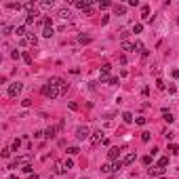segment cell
Masks as SVG:
<instances>
[{"mask_svg":"<svg viewBox=\"0 0 179 179\" xmlns=\"http://www.w3.org/2000/svg\"><path fill=\"white\" fill-rule=\"evenodd\" d=\"M78 42H82V44H89L91 38H89V36H78Z\"/></svg>","mask_w":179,"mask_h":179,"instance_id":"35","label":"cell"},{"mask_svg":"<svg viewBox=\"0 0 179 179\" xmlns=\"http://www.w3.org/2000/svg\"><path fill=\"white\" fill-rule=\"evenodd\" d=\"M57 17H61V19H70V17H72V11H70L68 7H63V9H59V11H57Z\"/></svg>","mask_w":179,"mask_h":179,"instance_id":"8","label":"cell"},{"mask_svg":"<svg viewBox=\"0 0 179 179\" xmlns=\"http://www.w3.org/2000/svg\"><path fill=\"white\" fill-rule=\"evenodd\" d=\"M11 57H13V59H19L21 53H19V51H13V53H11Z\"/></svg>","mask_w":179,"mask_h":179,"instance_id":"44","label":"cell"},{"mask_svg":"<svg viewBox=\"0 0 179 179\" xmlns=\"http://www.w3.org/2000/svg\"><path fill=\"white\" fill-rule=\"evenodd\" d=\"M166 164H169V156H162V158L158 160V166H160V169H164Z\"/></svg>","mask_w":179,"mask_h":179,"instance_id":"23","label":"cell"},{"mask_svg":"<svg viewBox=\"0 0 179 179\" xmlns=\"http://www.w3.org/2000/svg\"><path fill=\"white\" fill-rule=\"evenodd\" d=\"M110 7H112L110 0H99V9H110Z\"/></svg>","mask_w":179,"mask_h":179,"instance_id":"26","label":"cell"},{"mask_svg":"<svg viewBox=\"0 0 179 179\" xmlns=\"http://www.w3.org/2000/svg\"><path fill=\"white\" fill-rule=\"evenodd\" d=\"M152 158H154V156H143V158H141V162H143L145 166H150V164H152Z\"/></svg>","mask_w":179,"mask_h":179,"instance_id":"34","label":"cell"},{"mask_svg":"<svg viewBox=\"0 0 179 179\" xmlns=\"http://www.w3.org/2000/svg\"><path fill=\"white\" fill-rule=\"evenodd\" d=\"M141 30H143V23H135L133 25V34H139Z\"/></svg>","mask_w":179,"mask_h":179,"instance_id":"31","label":"cell"},{"mask_svg":"<svg viewBox=\"0 0 179 179\" xmlns=\"http://www.w3.org/2000/svg\"><path fill=\"white\" fill-rule=\"evenodd\" d=\"M7 179H17V175H11V177H7Z\"/></svg>","mask_w":179,"mask_h":179,"instance_id":"47","label":"cell"},{"mask_svg":"<svg viewBox=\"0 0 179 179\" xmlns=\"http://www.w3.org/2000/svg\"><path fill=\"white\" fill-rule=\"evenodd\" d=\"M30 179H38V175H32V177H30Z\"/></svg>","mask_w":179,"mask_h":179,"instance_id":"48","label":"cell"},{"mask_svg":"<svg viewBox=\"0 0 179 179\" xmlns=\"http://www.w3.org/2000/svg\"><path fill=\"white\" fill-rule=\"evenodd\" d=\"M23 61H25V63H32V57L28 55V53H23Z\"/></svg>","mask_w":179,"mask_h":179,"instance_id":"45","label":"cell"},{"mask_svg":"<svg viewBox=\"0 0 179 179\" xmlns=\"http://www.w3.org/2000/svg\"><path fill=\"white\" fill-rule=\"evenodd\" d=\"M145 122H148V120H145V118H135V124H139V127H143Z\"/></svg>","mask_w":179,"mask_h":179,"instance_id":"36","label":"cell"},{"mask_svg":"<svg viewBox=\"0 0 179 179\" xmlns=\"http://www.w3.org/2000/svg\"><path fill=\"white\" fill-rule=\"evenodd\" d=\"M53 4H55L53 0H44V2H40V7L42 9H53Z\"/></svg>","mask_w":179,"mask_h":179,"instance_id":"27","label":"cell"},{"mask_svg":"<svg viewBox=\"0 0 179 179\" xmlns=\"http://www.w3.org/2000/svg\"><path fill=\"white\" fill-rule=\"evenodd\" d=\"M133 162H135V154H133V152H131V154H127V156L122 158V164H133Z\"/></svg>","mask_w":179,"mask_h":179,"instance_id":"16","label":"cell"},{"mask_svg":"<svg viewBox=\"0 0 179 179\" xmlns=\"http://www.w3.org/2000/svg\"><path fill=\"white\" fill-rule=\"evenodd\" d=\"M36 17H38V15H28V17H25V25H32L36 21Z\"/></svg>","mask_w":179,"mask_h":179,"instance_id":"28","label":"cell"},{"mask_svg":"<svg viewBox=\"0 0 179 179\" xmlns=\"http://www.w3.org/2000/svg\"><path fill=\"white\" fill-rule=\"evenodd\" d=\"M42 95L44 97H48V99H55V97H59L61 95V89H57V86H53V84H44L42 86Z\"/></svg>","mask_w":179,"mask_h":179,"instance_id":"1","label":"cell"},{"mask_svg":"<svg viewBox=\"0 0 179 179\" xmlns=\"http://www.w3.org/2000/svg\"><path fill=\"white\" fill-rule=\"evenodd\" d=\"M11 32H15V30H13V28H11V25H9V23H2V34H4V36H9V34H11Z\"/></svg>","mask_w":179,"mask_h":179,"instance_id":"22","label":"cell"},{"mask_svg":"<svg viewBox=\"0 0 179 179\" xmlns=\"http://www.w3.org/2000/svg\"><path fill=\"white\" fill-rule=\"evenodd\" d=\"M169 152L171 154H179V145L177 143H169Z\"/></svg>","mask_w":179,"mask_h":179,"instance_id":"25","label":"cell"},{"mask_svg":"<svg viewBox=\"0 0 179 179\" xmlns=\"http://www.w3.org/2000/svg\"><path fill=\"white\" fill-rule=\"evenodd\" d=\"M114 13L116 15H124L127 13V7H124V4H114Z\"/></svg>","mask_w":179,"mask_h":179,"instance_id":"12","label":"cell"},{"mask_svg":"<svg viewBox=\"0 0 179 179\" xmlns=\"http://www.w3.org/2000/svg\"><path fill=\"white\" fill-rule=\"evenodd\" d=\"M122 51H135L133 42H127V40H122Z\"/></svg>","mask_w":179,"mask_h":179,"instance_id":"21","label":"cell"},{"mask_svg":"<svg viewBox=\"0 0 179 179\" xmlns=\"http://www.w3.org/2000/svg\"><path fill=\"white\" fill-rule=\"evenodd\" d=\"M110 70H112L110 63H103V66H101V74H110Z\"/></svg>","mask_w":179,"mask_h":179,"instance_id":"32","label":"cell"},{"mask_svg":"<svg viewBox=\"0 0 179 179\" xmlns=\"http://www.w3.org/2000/svg\"><path fill=\"white\" fill-rule=\"evenodd\" d=\"M91 135H93V133L89 131L86 124H80V127L76 129V137H78V139H91Z\"/></svg>","mask_w":179,"mask_h":179,"instance_id":"2","label":"cell"},{"mask_svg":"<svg viewBox=\"0 0 179 179\" xmlns=\"http://www.w3.org/2000/svg\"><path fill=\"white\" fill-rule=\"evenodd\" d=\"M68 105H70V110H74V112H76V110H78V105H76V103H74V101H70V103H68Z\"/></svg>","mask_w":179,"mask_h":179,"instance_id":"46","label":"cell"},{"mask_svg":"<svg viewBox=\"0 0 179 179\" xmlns=\"http://www.w3.org/2000/svg\"><path fill=\"white\" fill-rule=\"evenodd\" d=\"M82 179H89V177H82Z\"/></svg>","mask_w":179,"mask_h":179,"instance_id":"50","label":"cell"},{"mask_svg":"<svg viewBox=\"0 0 179 179\" xmlns=\"http://www.w3.org/2000/svg\"><path fill=\"white\" fill-rule=\"evenodd\" d=\"M13 34H15V36H19V38H25V34H28V32H25V25H17Z\"/></svg>","mask_w":179,"mask_h":179,"instance_id":"11","label":"cell"},{"mask_svg":"<svg viewBox=\"0 0 179 179\" xmlns=\"http://www.w3.org/2000/svg\"><path fill=\"white\" fill-rule=\"evenodd\" d=\"M133 46H135V51H139L143 57L148 55V51H145V46H143V42H141V40H135V42H133Z\"/></svg>","mask_w":179,"mask_h":179,"instance_id":"9","label":"cell"},{"mask_svg":"<svg viewBox=\"0 0 179 179\" xmlns=\"http://www.w3.org/2000/svg\"><path fill=\"white\" fill-rule=\"evenodd\" d=\"M158 179H164V177H158Z\"/></svg>","mask_w":179,"mask_h":179,"instance_id":"49","label":"cell"},{"mask_svg":"<svg viewBox=\"0 0 179 179\" xmlns=\"http://www.w3.org/2000/svg\"><path fill=\"white\" fill-rule=\"evenodd\" d=\"M19 145H21V139H15V141H13V150L17 152V150H19Z\"/></svg>","mask_w":179,"mask_h":179,"instance_id":"38","label":"cell"},{"mask_svg":"<svg viewBox=\"0 0 179 179\" xmlns=\"http://www.w3.org/2000/svg\"><path fill=\"white\" fill-rule=\"evenodd\" d=\"M101 141H103V133H101V131H95L93 135H91V143H93V145L101 143Z\"/></svg>","mask_w":179,"mask_h":179,"instance_id":"7","label":"cell"},{"mask_svg":"<svg viewBox=\"0 0 179 179\" xmlns=\"http://www.w3.org/2000/svg\"><path fill=\"white\" fill-rule=\"evenodd\" d=\"M63 166H66V169H72V166H74V160H72V158H66V160H63Z\"/></svg>","mask_w":179,"mask_h":179,"instance_id":"33","label":"cell"},{"mask_svg":"<svg viewBox=\"0 0 179 179\" xmlns=\"http://www.w3.org/2000/svg\"><path fill=\"white\" fill-rule=\"evenodd\" d=\"M122 120L127 122V124H131V122H133V114H131V112H124V114H122Z\"/></svg>","mask_w":179,"mask_h":179,"instance_id":"20","label":"cell"},{"mask_svg":"<svg viewBox=\"0 0 179 179\" xmlns=\"http://www.w3.org/2000/svg\"><path fill=\"white\" fill-rule=\"evenodd\" d=\"M101 171H103V173H114V164H110V162H107V164L101 166Z\"/></svg>","mask_w":179,"mask_h":179,"instance_id":"24","label":"cell"},{"mask_svg":"<svg viewBox=\"0 0 179 179\" xmlns=\"http://www.w3.org/2000/svg\"><path fill=\"white\" fill-rule=\"evenodd\" d=\"M74 4H76L80 11H89V9H93V2H91V0H76Z\"/></svg>","mask_w":179,"mask_h":179,"instance_id":"4","label":"cell"},{"mask_svg":"<svg viewBox=\"0 0 179 179\" xmlns=\"http://www.w3.org/2000/svg\"><path fill=\"white\" fill-rule=\"evenodd\" d=\"M78 152H80V150L76 148V145H70V148H68V154H70V156H76Z\"/></svg>","mask_w":179,"mask_h":179,"instance_id":"29","label":"cell"},{"mask_svg":"<svg viewBox=\"0 0 179 179\" xmlns=\"http://www.w3.org/2000/svg\"><path fill=\"white\" fill-rule=\"evenodd\" d=\"M120 152H122L120 148H110V152H107V158H110L112 162H116L118 158H120Z\"/></svg>","mask_w":179,"mask_h":179,"instance_id":"5","label":"cell"},{"mask_svg":"<svg viewBox=\"0 0 179 179\" xmlns=\"http://www.w3.org/2000/svg\"><path fill=\"white\" fill-rule=\"evenodd\" d=\"M122 166H124V164H122V160H116V162H114V173H118V171L122 169Z\"/></svg>","mask_w":179,"mask_h":179,"instance_id":"30","label":"cell"},{"mask_svg":"<svg viewBox=\"0 0 179 179\" xmlns=\"http://www.w3.org/2000/svg\"><path fill=\"white\" fill-rule=\"evenodd\" d=\"M156 89H164V82H162V80L158 78V80H156Z\"/></svg>","mask_w":179,"mask_h":179,"instance_id":"43","label":"cell"},{"mask_svg":"<svg viewBox=\"0 0 179 179\" xmlns=\"http://www.w3.org/2000/svg\"><path fill=\"white\" fill-rule=\"evenodd\" d=\"M150 139H152L150 133H141V141H150Z\"/></svg>","mask_w":179,"mask_h":179,"instance_id":"37","label":"cell"},{"mask_svg":"<svg viewBox=\"0 0 179 179\" xmlns=\"http://www.w3.org/2000/svg\"><path fill=\"white\" fill-rule=\"evenodd\" d=\"M53 34H55V30H53V25H44V30H42V36H46V38H51Z\"/></svg>","mask_w":179,"mask_h":179,"instance_id":"14","label":"cell"},{"mask_svg":"<svg viewBox=\"0 0 179 179\" xmlns=\"http://www.w3.org/2000/svg\"><path fill=\"white\" fill-rule=\"evenodd\" d=\"M21 89H23V84H21V82H13V84H9L7 95H9V97H17V95L21 93Z\"/></svg>","mask_w":179,"mask_h":179,"instance_id":"3","label":"cell"},{"mask_svg":"<svg viewBox=\"0 0 179 179\" xmlns=\"http://www.w3.org/2000/svg\"><path fill=\"white\" fill-rule=\"evenodd\" d=\"M7 7H9V9H13V11H21V9H23V4H21V2H9Z\"/></svg>","mask_w":179,"mask_h":179,"instance_id":"19","label":"cell"},{"mask_svg":"<svg viewBox=\"0 0 179 179\" xmlns=\"http://www.w3.org/2000/svg\"><path fill=\"white\" fill-rule=\"evenodd\" d=\"M42 23H44V25H53V17H44V19H42Z\"/></svg>","mask_w":179,"mask_h":179,"instance_id":"39","label":"cell"},{"mask_svg":"<svg viewBox=\"0 0 179 179\" xmlns=\"http://www.w3.org/2000/svg\"><path fill=\"white\" fill-rule=\"evenodd\" d=\"M55 133H57V129H55V127H48V129H46V131H44V137H48V139H53V137H55Z\"/></svg>","mask_w":179,"mask_h":179,"instance_id":"17","label":"cell"},{"mask_svg":"<svg viewBox=\"0 0 179 179\" xmlns=\"http://www.w3.org/2000/svg\"><path fill=\"white\" fill-rule=\"evenodd\" d=\"M148 173H150V177L154 179V177H162V173H164V169H160V166L156 164V166H152V169H148Z\"/></svg>","mask_w":179,"mask_h":179,"instance_id":"6","label":"cell"},{"mask_svg":"<svg viewBox=\"0 0 179 179\" xmlns=\"http://www.w3.org/2000/svg\"><path fill=\"white\" fill-rule=\"evenodd\" d=\"M63 171H66V166H63V162H55V169H53V173H55V175H61Z\"/></svg>","mask_w":179,"mask_h":179,"instance_id":"13","label":"cell"},{"mask_svg":"<svg viewBox=\"0 0 179 179\" xmlns=\"http://www.w3.org/2000/svg\"><path fill=\"white\" fill-rule=\"evenodd\" d=\"M141 17L143 21H154V17H150V7H141Z\"/></svg>","mask_w":179,"mask_h":179,"instance_id":"10","label":"cell"},{"mask_svg":"<svg viewBox=\"0 0 179 179\" xmlns=\"http://www.w3.org/2000/svg\"><path fill=\"white\" fill-rule=\"evenodd\" d=\"M32 171H34V166H32V164H25L23 166V173H32Z\"/></svg>","mask_w":179,"mask_h":179,"instance_id":"42","label":"cell"},{"mask_svg":"<svg viewBox=\"0 0 179 179\" xmlns=\"http://www.w3.org/2000/svg\"><path fill=\"white\" fill-rule=\"evenodd\" d=\"M34 137H36V139H42V137H44V131H36Z\"/></svg>","mask_w":179,"mask_h":179,"instance_id":"40","label":"cell"},{"mask_svg":"<svg viewBox=\"0 0 179 179\" xmlns=\"http://www.w3.org/2000/svg\"><path fill=\"white\" fill-rule=\"evenodd\" d=\"M162 118H164V122H173V120H175V118H173V114L169 112V110H162Z\"/></svg>","mask_w":179,"mask_h":179,"instance_id":"15","label":"cell"},{"mask_svg":"<svg viewBox=\"0 0 179 179\" xmlns=\"http://www.w3.org/2000/svg\"><path fill=\"white\" fill-rule=\"evenodd\" d=\"M25 38H28V42H30L32 46H36V44H38V36H36V34H28Z\"/></svg>","mask_w":179,"mask_h":179,"instance_id":"18","label":"cell"},{"mask_svg":"<svg viewBox=\"0 0 179 179\" xmlns=\"http://www.w3.org/2000/svg\"><path fill=\"white\" fill-rule=\"evenodd\" d=\"M9 156H11V150L4 148V150H2V158H9Z\"/></svg>","mask_w":179,"mask_h":179,"instance_id":"41","label":"cell"}]
</instances>
